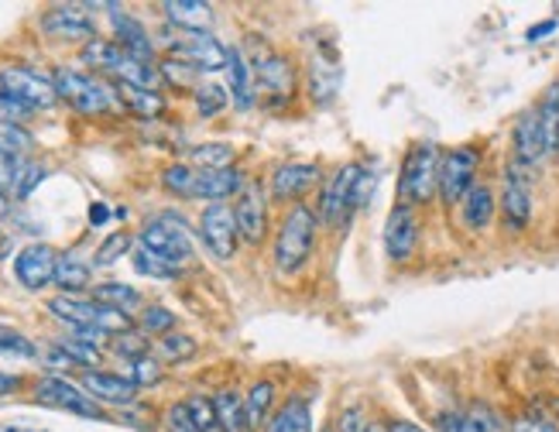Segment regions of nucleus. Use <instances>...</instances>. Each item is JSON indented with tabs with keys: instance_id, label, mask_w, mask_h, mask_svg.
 Returning a JSON list of instances; mask_svg holds the SVG:
<instances>
[{
	"instance_id": "1",
	"label": "nucleus",
	"mask_w": 559,
	"mask_h": 432,
	"mask_svg": "<svg viewBox=\"0 0 559 432\" xmlns=\"http://www.w3.org/2000/svg\"><path fill=\"white\" fill-rule=\"evenodd\" d=\"M368 189H371V176L364 172L357 161L340 165L336 172L326 179L323 196H320V224L323 227H344L350 224L354 209H360L368 203Z\"/></svg>"
},
{
	"instance_id": "2",
	"label": "nucleus",
	"mask_w": 559,
	"mask_h": 432,
	"mask_svg": "<svg viewBox=\"0 0 559 432\" xmlns=\"http://www.w3.org/2000/svg\"><path fill=\"white\" fill-rule=\"evenodd\" d=\"M316 230H320V216H316L312 206L296 203L285 213V220L275 233V268L282 275H296L306 268L316 244Z\"/></svg>"
},
{
	"instance_id": "3",
	"label": "nucleus",
	"mask_w": 559,
	"mask_h": 432,
	"mask_svg": "<svg viewBox=\"0 0 559 432\" xmlns=\"http://www.w3.org/2000/svg\"><path fill=\"white\" fill-rule=\"evenodd\" d=\"M48 312H52L59 323H66L72 333L93 329V333H104V336H117V333L131 329L128 312H117V309H110L104 302L83 299V296H56V299H48Z\"/></svg>"
},
{
	"instance_id": "4",
	"label": "nucleus",
	"mask_w": 559,
	"mask_h": 432,
	"mask_svg": "<svg viewBox=\"0 0 559 432\" xmlns=\"http://www.w3.org/2000/svg\"><path fill=\"white\" fill-rule=\"evenodd\" d=\"M440 148L432 141H419L412 144L402 172H399V203L405 206H426L436 196V182H440Z\"/></svg>"
},
{
	"instance_id": "5",
	"label": "nucleus",
	"mask_w": 559,
	"mask_h": 432,
	"mask_svg": "<svg viewBox=\"0 0 559 432\" xmlns=\"http://www.w3.org/2000/svg\"><path fill=\"white\" fill-rule=\"evenodd\" d=\"M56 93H59V100H66L72 110H80V113H107L114 104H117V89L100 80V76H93V72H83V69H56Z\"/></svg>"
},
{
	"instance_id": "6",
	"label": "nucleus",
	"mask_w": 559,
	"mask_h": 432,
	"mask_svg": "<svg viewBox=\"0 0 559 432\" xmlns=\"http://www.w3.org/2000/svg\"><path fill=\"white\" fill-rule=\"evenodd\" d=\"M141 248L158 254L162 261H168L173 268L179 272L182 264L192 261V237H189V227L179 220L176 213H162V216H152V220H144L141 233Z\"/></svg>"
},
{
	"instance_id": "7",
	"label": "nucleus",
	"mask_w": 559,
	"mask_h": 432,
	"mask_svg": "<svg viewBox=\"0 0 559 432\" xmlns=\"http://www.w3.org/2000/svg\"><path fill=\"white\" fill-rule=\"evenodd\" d=\"M0 96H11V100L32 107L35 113L59 104L56 80L32 69V65H4L0 69Z\"/></svg>"
},
{
	"instance_id": "8",
	"label": "nucleus",
	"mask_w": 559,
	"mask_h": 432,
	"mask_svg": "<svg viewBox=\"0 0 559 432\" xmlns=\"http://www.w3.org/2000/svg\"><path fill=\"white\" fill-rule=\"evenodd\" d=\"M477 168H480V152L474 144H460V148H450L440 158V182H436V192L447 206H460L467 192L477 185Z\"/></svg>"
},
{
	"instance_id": "9",
	"label": "nucleus",
	"mask_w": 559,
	"mask_h": 432,
	"mask_svg": "<svg viewBox=\"0 0 559 432\" xmlns=\"http://www.w3.org/2000/svg\"><path fill=\"white\" fill-rule=\"evenodd\" d=\"M501 216L508 233H522L532 220V172L508 158L501 179Z\"/></svg>"
},
{
	"instance_id": "10",
	"label": "nucleus",
	"mask_w": 559,
	"mask_h": 432,
	"mask_svg": "<svg viewBox=\"0 0 559 432\" xmlns=\"http://www.w3.org/2000/svg\"><path fill=\"white\" fill-rule=\"evenodd\" d=\"M35 398L41 405H52V408H62V412H72V416H83V419H104L100 405H96L86 392L83 384H72L59 374H45L38 377L35 384Z\"/></svg>"
},
{
	"instance_id": "11",
	"label": "nucleus",
	"mask_w": 559,
	"mask_h": 432,
	"mask_svg": "<svg viewBox=\"0 0 559 432\" xmlns=\"http://www.w3.org/2000/svg\"><path fill=\"white\" fill-rule=\"evenodd\" d=\"M251 72H254V83L261 86V93H269L272 107L292 100V93H296V65H292L288 56L269 52V48H264V52L254 59Z\"/></svg>"
},
{
	"instance_id": "12",
	"label": "nucleus",
	"mask_w": 559,
	"mask_h": 432,
	"mask_svg": "<svg viewBox=\"0 0 559 432\" xmlns=\"http://www.w3.org/2000/svg\"><path fill=\"white\" fill-rule=\"evenodd\" d=\"M200 237L206 251L216 257V261H230L237 254V220H234V206L227 203H210L200 216Z\"/></svg>"
},
{
	"instance_id": "13",
	"label": "nucleus",
	"mask_w": 559,
	"mask_h": 432,
	"mask_svg": "<svg viewBox=\"0 0 559 432\" xmlns=\"http://www.w3.org/2000/svg\"><path fill=\"white\" fill-rule=\"evenodd\" d=\"M234 220H237V233L245 244H261L264 233H269V200H264V189L258 182L248 179L245 189L237 192Z\"/></svg>"
},
{
	"instance_id": "14",
	"label": "nucleus",
	"mask_w": 559,
	"mask_h": 432,
	"mask_svg": "<svg viewBox=\"0 0 559 432\" xmlns=\"http://www.w3.org/2000/svg\"><path fill=\"white\" fill-rule=\"evenodd\" d=\"M227 52L230 48H224L210 32H186V38L173 41V59L197 72L227 69Z\"/></svg>"
},
{
	"instance_id": "15",
	"label": "nucleus",
	"mask_w": 559,
	"mask_h": 432,
	"mask_svg": "<svg viewBox=\"0 0 559 432\" xmlns=\"http://www.w3.org/2000/svg\"><path fill=\"white\" fill-rule=\"evenodd\" d=\"M56 264H59L56 248L28 244V248H21L14 257V278L21 288H28V292H41V288L56 285Z\"/></svg>"
},
{
	"instance_id": "16",
	"label": "nucleus",
	"mask_w": 559,
	"mask_h": 432,
	"mask_svg": "<svg viewBox=\"0 0 559 432\" xmlns=\"http://www.w3.org/2000/svg\"><path fill=\"white\" fill-rule=\"evenodd\" d=\"M90 8L83 4H59V8H48L41 14V32L56 41H93L96 38V24L86 14Z\"/></svg>"
},
{
	"instance_id": "17",
	"label": "nucleus",
	"mask_w": 559,
	"mask_h": 432,
	"mask_svg": "<svg viewBox=\"0 0 559 432\" xmlns=\"http://www.w3.org/2000/svg\"><path fill=\"white\" fill-rule=\"evenodd\" d=\"M419 244V216L412 206L399 203L392 213H388V224H384V254L388 261L405 264L412 254H416Z\"/></svg>"
},
{
	"instance_id": "18",
	"label": "nucleus",
	"mask_w": 559,
	"mask_h": 432,
	"mask_svg": "<svg viewBox=\"0 0 559 432\" xmlns=\"http://www.w3.org/2000/svg\"><path fill=\"white\" fill-rule=\"evenodd\" d=\"M512 161L536 172V168L546 161V148H543V131H539V113L536 107H528L519 113L515 128H512Z\"/></svg>"
},
{
	"instance_id": "19",
	"label": "nucleus",
	"mask_w": 559,
	"mask_h": 432,
	"mask_svg": "<svg viewBox=\"0 0 559 432\" xmlns=\"http://www.w3.org/2000/svg\"><path fill=\"white\" fill-rule=\"evenodd\" d=\"M320 185V165L312 161H285L272 176V196L278 203H302L309 189Z\"/></svg>"
},
{
	"instance_id": "20",
	"label": "nucleus",
	"mask_w": 559,
	"mask_h": 432,
	"mask_svg": "<svg viewBox=\"0 0 559 432\" xmlns=\"http://www.w3.org/2000/svg\"><path fill=\"white\" fill-rule=\"evenodd\" d=\"M83 392L96 401V405H117L128 408L138 401V384L131 377H120L110 371H83Z\"/></svg>"
},
{
	"instance_id": "21",
	"label": "nucleus",
	"mask_w": 559,
	"mask_h": 432,
	"mask_svg": "<svg viewBox=\"0 0 559 432\" xmlns=\"http://www.w3.org/2000/svg\"><path fill=\"white\" fill-rule=\"evenodd\" d=\"M110 11V24H114V35H117V45L124 48V52L138 62H152L155 56V45H152V35L144 32V24L138 17H131L124 8L117 4H104Z\"/></svg>"
},
{
	"instance_id": "22",
	"label": "nucleus",
	"mask_w": 559,
	"mask_h": 432,
	"mask_svg": "<svg viewBox=\"0 0 559 432\" xmlns=\"http://www.w3.org/2000/svg\"><path fill=\"white\" fill-rule=\"evenodd\" d=\"M245 176L237 172V168H203L197 172V189H192V196L197 200H206V203H224L230 196H237L240 189H245Z\"/></svg>"
},
{
	"instance_id": "23",
	"label": "nucleus",
	"mask_w": 559,
	"mask_h": 432,
	"mask_svg": "<svg viewBox=\"0 0 559 432\" xmlns=\"http://www.w3.org/2000/svg\"><path fill=\"white\" fill-rule=\"evenodd\" d=\"M495 192H491V185H484V182H477L467 196H464V203H460V220H464V227L467 230H474V233H480V230H488L491 227V220H495Z\"/></svg>"
},
{
	"instance_id": "24",
	"label": "nucleus",
	"mask_w": 559,
	"mask_h": 432,
	"mask_svg": "<svg viewBox=\"0 0 559 432\" xmlns=\"http://www.w3.org/2000/svg\"><path fill=\"white\" fill-rule=\"evenodd\" d=\"M227 80H230V96H234L237 110H251L254 107V72L240 48H230L227 52Z\"/></svg>"
},
{
	"instance_id": "25",
	"label": "nucleus",
	"mask_w": 559,
	"mask_h": 432,
	"mask_svg": "<svg viewBox=\"0 0 559 432\" xmlns=\"http://www.w3.org/2000/svg\"><path fill=\"white\" fill-rule=\"evenodd\" d=\"M162 11L182 32H206L213 24V8L200 4V0H165Z\"/></svg>"
},
{
	"instance_id": "26",
	"label": "nucleus",
	"mask_w": 559,
	"mask_h": 432,
	"mask_svg": "<svg viewBox=\"0 0 559 432\" xmlns=\"http://www.w3.org/2000/svg\"><path fill=\"white\" fill-rule=\"evenodd\" d=\"M213 412H216V429L221 432H248V416H245V395L224 388L213 395Z\"/></svg>"
},
{
	"instance_id": "27",
	"label": "nucleus",
	"mask_w": 559,
	"mask_h": 432,
	"mask_svg": "<svg viewBox=\"0 0 559 432\" xmlns=\"http://www.w3.org/2000/svg\"><path fill=\"white\" fill-rule=\"evenodd\" d=\"M536 113H539V131H543V148H546V158L559 155V83H552L543 100L536 104Z\"/></svg>"
},
{
	"instance_id": "28",
	"label": "nucleus",
	"mask_w": 559,
	"mask_h": 432,
	"mask_svg": "<svg viewBox=\"0 0 559 432\" xmlns=\"http://www.w3.org/2000/svg\"><path fill=\"white\" fill-rule=\"evenodd\" d=\"M93 281V268L76 257V254H59V264H56V288H62V296H80L83 288H90Z\"/></svg>"
},
{
	"instance_id": "29",
	"label": "nucleus",
	"mask_w": 559,
	"mask_h": 432,
	"mask_svg": "<svg viewBox=\"0 0 559 432\" xmlns=\"http://www.w3.org/2000/svg\"><path fill=\"white\" fill-rule=\"evenodd\" d=\"M117 104H124L131 113L138 117H158L165 110V100L158 89H144V86H128V83H117Z\"/></svg>"
},
{
	"instance_id": "30",
	"label": "nucleus",
	"mask_w": 559,
	"mask_h": 432,
	"mask_svg": "<svg viewBox=\"0 0 559 432\" xmlns=\"http://www.w3.org/2000/svg\"><path fill=\"white\" fill-rule=\"evenodd\" d=\"M275 408V384L272 381H254L251 392L245 395V416H248V429L258 432L264 422H269Z\"/></svg>"
},
{
	"instance_id": "31",
	"label": "nucleus",
	"mask_w": 559,
	"mask_h": 432,
	"mask_svg": "<svg viewBox=\"0 0 559 432\" xmlns=\"http://www.w3.org/2000/svg\"><path fill=\"white\" fill-rule=\"evenodd\" d=\"M340 80H344V72H340V62L330 56V59H316L312 62V100L316 104H333V96L340 89Z\"/></svg>"
},
{
	"instance_id": "32",
	"label": "nucleus",
	"mask_w": 559,
	"mask_h": 432,
	"mask_svg": "<svg viewBox=\"0 0 559 432\" xmlns=\"http://www.w3.org/2000/svg\"><path fill=\"white\" fill-rule=\"evenodd\" d=\"M269 432H312V408L306 398H288L272 416Z\"/></svg>"
},
{
	"instance_id": "33",
	"label": "nucleus",
	"mask_w": 559,
	"mask_h": 432,
	"mask_svg": "<svg viewBox=\"0 0 559 432\" xmlns=\"http://www.w3.org/2000/svg\"><path fill=\"white\" fill-rule=\"evenodd\" d=\"M93 299H96V302H104V305H110V309H117V312H128V316L141 305L138 288H131V285H124V281H104V285H96V288H93Z\"/></svg>"
},
{
	"instance_id": "34",
	"label": "nucleus",
	"mask_w": 559,
	"mask_h": 432,
	"mask_svg": "<svg viewBox=\"0 0 559 432\" xmlns=\"http://www.w3.org/2000/svg\"><path fill=\"white\" fill-rule=\"evenodd\" d=\"M56 347L66 353V360H69L72 368H86V371H93L96 364H100V344L83 340V336H69V340H59Z\"/></svg>"
},
{
	"instance_id": "35",
	"label": "nucleus",
	"mask_w": 559,
	"mask_h": 432,
	"mask_svg": "<svg viewBox=\"0 0 559 432\" xmlns=\"http://www.w3.org/2000/svg\"><path fill=\"white\" fill-rule=\"evenodd\" d=\"M0 148H4L11 158H28V152L35 148V137L24 124H8V120H0Z\"/></svg>"
},
{
	"instance_id": "36",
	"label": "nucleus",
	"mask_w": 559,
	"mask_h": 432,
	"mask_svg": "<svg viewBox=\"0 0 559 432\" xmlns=\"http://www.w3.org/2000/svg\"><path fill=\"white\" fill-rule=\"evenodd\" d=\"M45 176H48V168H45V165H38V161H32V158H21V161H17V172H14L11 192H14L17 200H28L32 192L45 182Z\"/></svg>"
},
{
	"instance_id": "37",
	"label": "nucleus",
	"mask_w": 559,
	"mask_h": 432,
	"mask_svg": "<svg viewBox=\"0 0 559 432\" xmlns=\"http://www.w3.org/2000/svg\"><path fill=\"white\" fill-rule=\"evenodd\" d=\"M0 357H17V360H35L38 347L24 336L21 329L0 323Z\"/></svg>"
},
{
	"instance_id": "38",
	"label": "nucleus",
	"mask_w": 559,
	"mask_h": 432,
	"mask_svg": "<svg viewBox=\"0 0 559 432\" xmlns=\"http://www.w3.org/2000/svg\"><path fill=\"white\" fill-rule=\"evenodd\" d=\"M162 185L173 192V196L192 200V189H197V172H192L189 165L176 161V165H168L165 172H162Z\"/></svg>"
},
{
	"instance_id": "39",
	"label": "nucleus",
	"mask_w": 559,
	"mask_h": 432,
	"mask_svg": "<svg viewBox=\"0 0 559 432\" xmlns=\"http://www.w3.org/2000/svg\"><path fill=\"white\" fill-rule=\"evenodd\" d=\"M155 350H158L162 360H176V364H179V360H189L192 353H197V340L186 336V333H168L155 344Z\"/></svg>"
},
{
	"instance_id": "40",
	"label": "nucleus",
	"mask_w": 559,
	"mask_h": 432,
	"mask_svg": "<svg viewBox=\"0 0 559 432\" xmlns=\"http://www.w3.org/2000/svg\"><path fill=\"white\" fill-rule=\"evenodd\" d=\"M176 329V312L165 305H148L141 312V333L148 336H168Z\"/></svg>"
},
{
	"instance_id": "41",
	"label": "nucleus",
	"mask_w": 559,
	"mask_h": 432,
	"mask_svg": "<svg viewBox=\"0 0 559 432\" xmlns=\"http://www.w3.org/2000/svg\"><path fill=\"white\" fill-rule=\"evenodd\" d=\"M128 251H131V233H124V230H120V233H107V240L93 254V264L107 268V264H117Z\"/></svg>"
},
{
	"instance_id": "42",
	"label": "nucleus",
	"mask_w": 559,
	"mask_h": 432,
	"mask_svg": "<svg viewBox=\"0 0 559 432\" xmlns=\"http://www.w3.org/2000/svg\"><path fill=\"white\" fill-rule=\"evenodd\" d=\"M134 272H138V275H148V278H173V275H176L173 264L162 261V257L152 254V251H144L141 244H138V251H134Z\"/></svg>"
},
{
	"instance_id": "43",
	"label": "nucleus",
	"mask_w": 559,
	"mask_h": 432,
	"mask_svg": "<svg viewBox=\"0 0 559 432\" xmlns=\"http://www.w3.org/2000/svg\"><path fill=\"white\" fill-rule=\"evenodd\" d=\"M110 347H114V353L117 357H128L131 364L134 360H141V357H148V344H144V333H134V329H128V333H117V336H110Z\"/></svg>"
},
{
	"instance_id": "44",
	"label": "nucleus",
	"mask_w": 559,
	"mask_h": 432,
	"mask_svg": "<svg viewBox=\"0 0 559 432\" xmlns=\"http://www.w3.org/2000/svg\"><path fill=\"white\" fill-rule=\"evenodd\" d=\"M186 408H189V416H192V422H197L200 432H216L213 398H206V395H189V398H186Z\"/></svg>"
},
{
	"instance_id": "45",
	"label": "nucleus",
	"mask_w": 559,
	"mask_h": 432,
	"mask_svg": "<svg viewBox=\"0 0 559 432\" xmlns=\"http://www.w3.org/2000/svg\"><path fill=\"white\" fill-rule=\"evenodd\" d=\"M436 432H480L474 419L467 416V408H447V412H436Z\"/></svg>"
},
{
	"instance_id": "46",
	"label": "nucleus",
	"mask_w": 559,
	"mask_h": 432,
	"mask_svg": "<svg viewBox=\"0 0 559 432\" xmlns=\"http://www.w3.org/2000/svg\"><path fill=\"white\" fill-rule=\"evenodd\" d=\"M197 107H200L203 117H216V113L227 107V89L224 86H213V83L197 86Z\"/></svg>"
},
{
	"instance_id": "47",
	"label": "nucleus",
	"mask_w": 559,
	"mask_h": 432,
	"mask_svg": "<svg viewBox=\"0 0 559 432\" xmlns=\"http://www.w3.org/2000/svg\"><path fill=\"white\" fill-rule=\"evenodd\" d=\"M138 388H152V384H158L162 381V364L155 357H141V360H134L131 364V374H128Z\"/></svg>"
},
{
	"instance_id": "48",
	"label": "nucleus",
	"mask_w": 559,
	"mask_h": 432,
	"mask_svg": "<svg viewBox=\"0 0 559 432\" xmlns=\"http://www.w3.org/2000/svg\"><path fill=\"white\" fill-rule=\"evenodd\" d=\"M192 158H197L203 168H230L234 152L227 148V144H203V148L192 152Z\"/></svg>"
},
{
	"instance_id": "49",
	"label": "nucleus",
	"mask_w": 559,
	"mask_h": 432,
	"mask_svg": "<svg viewBox=\"0 0 559 432\" xmlns=\"http://www.w3.org/2000/svg\"><path fill=\"white\" fill-rule=\"evenodd\" d=\"M162 425H165V432H200V429H197V422H192V416H189L186 401L168 405V412H165Z\"/></svg>"
},
{
	"instance_id": "50",
	"label": "nucleus",
	"mask_w": 559,
	"mask_h": 432,
	"mask_svg": "<svg viewBox=\"0 0 559 432\" xmlns=\"http://www.w3.org/2000/svg\"><path fill=\"white\" fill-rule=\"evenodd\" d=\"M368 429V419H364V408L360 405H350L340 412V422L333 425V432H364Z\"/></svg>"
},
{
	"instance_id": "51",
	"label": "nucleus",
	"mask_w": 559,
	"mask_h": 432,
	"mask_svg": "<svg viewBox=\"0 0 559 432\" xmlns=\"http://www.w3.org/2000/svg\"><path fill=\"white\" fill-rule=\"evenodd\" d=\"M508 432H559V425L543 416H519L515 422H508Z\"/></svg>"
},
{
	"instance_id": "52",
	"label": "nucleus",
	"mask_w": 559,
	"mask_h": 432,
	"mask_svg": "<svg viewBox=\"0 0 559 432\" xmlns=\"http://www.w3.org/2000/svg\"><path fill=\"white\" fill-rule=\"evenodd\" d=\"M17 161H21V158H11L4 148H0V189H4V192H11V185H14Z\"/></svg>"
},
{
	"instance_id": "53",
	"label": "nucleus",
	"mask_w": 559,
	"mask_h": 432,
	"mask_svg": "<svg viewBox=\"0 0 559 432\" xmlns=\"http://www.w3.org/2000/svg\"><path fill=\"white\" fill-rule=\"evenodd\" d=\"M559 28V21L556 17H549V21H539V24H532V28L525 32V41H532V45H536V41H543V38H549L552 32Z\"/></svg>"
},
{
	"instance_id": "54",
	"label": "nucleus",
	"mask_w": 559,
	"mask_h": 432,
	"mask_svg": "<svg viewBox=\"0 0 559 432\" xmlns=\"http://www.w3.org/2000/svg\"><path fill=\"white\" fill-rule=\"evenodd\" d=\"M110 216H114V213L107 209V203H93V206H90V224H93V227H104V224L110 220Z\"/></svg>"
},
{
	"instance_id": "55",
	"label": "nucleus",
	"mask_w": 559,
	"mask_h": 432,
	"mask_svg": "<svg viewBox=\"0 0 559 432\" xmlns=\"http://www.w3.org/2000/svg\"><path fill=\"white\" fill-rule=\"evenodd\" d=\"M17 388H21V377H17V374H4V371H0V398L11 395V392H17Z\"/></svg>"
},
{
	"instance_id": "56",
	"label": "nucleus",
	"mask_w": 559,
	"mask_h": 432,
	"mask_svg": "<svg viewBox=\"0 0 559 432\" xmlns=\"http://www.w3.org/2000/svg\"><path fill=\"white\" fill-rule=\"evenodd\" d=\"M388 432H429V429L408 422V419H399V422H388Z\"/></svg>"
},
{
	"instance_id": "57",
	"label": "nucleus",
	"mask_w": 559,
	"mask_h": 432,
	"mask_svg": "<svg viewBox=\"0 0 559 432\" xmlns=\"http://www.w3.org/2000/svg\"><path fill=\"white\" fill-rule=\"evenodd\" d=\"M0 432H38L32 425H0Z\"/></svg>"
},
{
	"instance_id": "58",
	"label": "nucleus",
	"mask_w": 559,
	"mask_h": 432,
	"mask_svg": "<svg viewBox=\"0 0 559 432\" xmlns=\"http://www.w3.org/2000/svg\"><path fill=\"white\" fill-rule=\"evenodd\" d=\"M364 432H388V425L384 422H368V429H364Z\"/></svg>"
},
{
	"instance_id": "59",
	"label": "nucleus",
	"mask_w": 559,
	"mask_h": 432,
	"mask_svg": "<svg viewBox=\"0 0 559 432\" xmlns=\"http://www.w3.org/2000/svg\"><path fill=\"white\" fill-rule=\"evenodd\" d=\"M4 209H8V192L0 189V213H4Z\"/></svg>"
},
{
	"instance_id": "60",
	"label": "nucleus",
	"mask_w": 559,
	"mask_h": 432,
	"mask_svg": "<svg viewBox=\"0 0 559 432\" xmlns=\"http://www.w3.org/2000/svg\"><path fill=\"white\" fill-rule=\"evenodd\" d=\"M556 412H559V398H556Z\"/></svg>"
}]
</instances>
